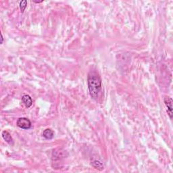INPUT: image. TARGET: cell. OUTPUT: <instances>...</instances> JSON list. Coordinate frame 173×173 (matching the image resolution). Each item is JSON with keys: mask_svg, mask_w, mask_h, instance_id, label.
<instances>
[{"mask_svg": "<svg viewBox=\"0 0 173 173\" xmlns=\"http://www.w3.org/2000/svg\"><path fill=\"white\" fill-rule=\"evenodd\" d=\"M87 83L91 97L97 99L102 90V79L96 70H91L87 76Z\"/></svg>", "mask_w": 173, "mask_h": 173, "instance_id": "6da1fadb", "label": "cell"}, {"mask_svg": "<svg viewBox=\"0 0 173 173\" xmlns=\"http://www.w3.org/2000/svg\"><path fill=\"white\" fill-rule=\"evenodd\" d=\"M16 125L20 129L27 130L31 127V122L30 121L29 119L22 117V118H20L18 119Z\"/></svg>", "mask_w": 173, "mask_h": 173, "instance_id": "7a4b0ae2", "label": "cell"}, {"mask_svg": "<svg viewBox=\"0 0 173 173\" xmlns=\"http://www.w3.org/2000/svg\"><path fill=\"white\" fill-rule=\"evenodd\" d=\"M164 104L167 108V112L170 118H172V99L170 97H164Z\"/></svg>", "mask_w": 173, "mask_h": 173, "instance_id": "3957f363", "label": "cell"}, {"mask_svg": "<svg viewBox=\"0 0 173 173\" xmlns=\"http://www.w3.org/2000/svg\"><path fill=\"white\" fill-rule=\"evenodd\" d=\"M2 137H3L4 139L5 140L8 144L11 145V146H13L14 140L9 132H8L7 131H4L2 132Z\"/></svg>", "mask_w": 173, "mask_h": 173, "instance_id": "277c9868", "label": "cell"}, {"mask_svg": "<svg viewBox=\"0 0 173 173\" xmlns=\"http://www.w3.org/2000/svg\"><path fill=\"white\" fill-rule=\"evenodd\" d=\"M22 101L26 108H29L33 104V99L28 95H24L22 97Z\"/></svg>", "mask_w": 173, "mask_h": 173, "instance_id": "5b68a950", "label": "cell"}, {"mask_svg": "<svg viewBox=\"0 0 173 173\" xmlns=\"http://www.w3.org/2000/svg\"><path fill=\"white\" fill-rule=\"evenodd\" d=\"M43 136L46 139H52L54 137V133L52 129H47L45 130L43 133Z\"/></svg>", "mask_w": 173, "mask_h": 173, "instance_id": "8992f818", "label": "cell"}, {"mask_svg": "<svg viewBox=\"0 0 173 173\" xmlns=\"http://www.w3.org/2000/svg\"><path fill=\"white\" fill-rule=\"evenodd\" d=\"M91 164L95 169H97L98 170H102L104 168V164L101 162L98 161V160H94L93 162H91Z\"/></svg>", "mask_w": 173, "mask_h": 173, "instance_id": "52a82bcc", "label": "cell"}, {"mask_svg": "<svg viewBox=\"0 0 173 173\" xmlns=\"http://www.w3.org/2000/svg\"><path fill=\"white\" fill-rule=\"evenodd\" d=\"M27 1H26V0L20 1V4H19V7H20L21 12H24L25 10L26 9V8H27Z\"/></svg>", "mask_w": 173, "mask_h": 173, "instance_id": "ba28073f", "label": "cell"}, {"mask_svg": "<svg viewBox=\"0 0 173 173\" xmlns=\"http://www.w3.org/2000/svg\"><path fill=\"white\" fill-rule=\"evenodd\" d=\"M1 43H3V41H4V38H3V35H2V33H1Z\"/></svg>", "mask_w": 173, "mask_h": 173, "instance_id": "9c48e42d", "label": "cell"}]
</instances>
